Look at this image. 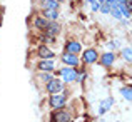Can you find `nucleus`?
I'll use <instances>...</instances> for the list:
<instances>
[{
	"label": "nucleus",
	"mask_w": 132,
	"mask_h": 122,
	"mask_svg": "<svg viewBox=\"0 0 132 122\" xmlns=\"http://www.w3.org/2000/svg\"><path fill=\"white\" fill-rule=\"evenodd\" d=\"M42 5H44V9H57L59 10L60 2H57V0H44Z\"/></svg>",
	"instance_id": "14"
},
{
	"label": "nucleus",
	"mask_w": 132,
	"mask_h": 122,
	"mask_svg": "<svg viewBox=\"0 0 132 122\" xmlns=\"http://www.w3.org/2000/svg\"><path fill=\"white\" fill-rule=\"evenodd\" d=\"M64 90V84H62L60 79H52V80L47 82V92L48 94H57Z\"/></svg>",
	"instance_id": "3"
},
{
	"label": "nucleus",
	"mask_w": 132,
	"mask_h": 122,
	"mask_svg": "<svg viewBox=\"0 0 132 122\" xmlns=\"http://www.w3.org/2000/svg\"><path fill=\"white\" fill-rule=\"evenodd\" d=\"M130 55H132V50H130V47H127V48H124L122 50V59L124 60H127V62H130Z\"/></svg>",
	"instance_id": "18"
},
{
	"label": "nucleus",
	"mask_w": 132,
	"mask_h": 122,
	"mask_svg": "<svg viewBox=\"0 0 132 122\" xmlns=\"http://www.w3.org/2000/svg\"><path fill=\"white\" fill-rule=\"evenodd\" d=\"M60 77H62L64 82H74V80H77V70L69 65V67H65V69L60 70Z\"/></svg>",
	"instance_id": "2"
},
{
	"label": "nucleus",
	"mask_w": 132,
	"mask_h": 122,
	"mask_svg": "<svg viewBox=\"0 0 132 122\" xmlns=\"http://www.w3.org/2000/svg\"><path fill=\"white\" fill-rule=\"evenodd\" d=\"M52 120H59V122H67V120H72V116L67 112H62V110H59V112H55L54 116H52Z\"/></svg>",
	"instance_id": "10"
},
{
	"label": "nucleus",
	"mask_w": 132,
	"mask_h": 122,
	"mask_svg": "<svg viewBox=\"0 0 132 122\" xmlns=\"http://www.w3.org/2000/svg\"><path fill=\"white\" fill-rule=\"evenodd\" d=\"M57 17H59V10L57 9H45V19L57 20Z\"/></svg>",
	"instance_id": "13"
},
{
	"label": "nucleus",
	"mask_w": 132,
	"mask_h": 122,
	"mask_svg": "<svg viewBox=\"0 0 132 122\" xmlns=\"http://www.w3.org/2000/svg\"><path fill=\"white\" fill-rule=\"evenodd\" d=\"M97 59H99V54L94 48H87L84 52V62L85 64H94V62H97Z\"/></svg>",
	"instance_id": "5"
},
{
	"label": "nucleus",
	"mask_w": 132,
	"mask_h": 122,
	"mask_svg": "<svg viewBox=\"0 0 132 122\" xmlns=\"http://www.w3.org/2000/svg\"><path fill=\"white\" fill-rule=\"evenodd\" d=\"M37 54H39L40 59H52L54 57V52H52L50 48H47V45H40L39 50H37Z\"/></svg>",
	"instance_id": "9"
},
{
	"label": "nucleus",
	"mask_w": 132,
	"mask_h": 122,
	"mask_svg": "<svg viewBox=\"0 0 132 122\" xmlns=\"http://www.w3.org/2000/svg\"><path fill=\"white\" fill-rule=\"evenodd\" d=\"M45 30H47L48 35H57V34L60 32V25H59L55 20H50V22H47V27H45Z\"/></svg>",
	"instance_id": "7"
},
{
	"label": "nucleus",
	"mask_w": 132,
	"mask_h": 122,
	"mask_svg": "<svg viewBox=\"0 0 132 122\" xmlns=\"http://www.w3.org/2000/svg\"><path fill=\"white\" fill-rule=\"evenodd\" d=\"M112 104H114V100H112V99H107V100H104V102L99 105V114H105L107 110H109L110 107H112Z\"/></svg>",
	"instance_id": "12"
},
{
	"label": "nucleus",
	"mask_w": 132,
	"mask_h": 122,
	"mask_svg": "<svg viewBox=\"0 0 132 122\" xmlns=\"http://www.w3.org/2000/svg\"><path fill=\"white\" fill-rule=\"evenodd\" d=\"M114 60H116V55H114L112 52H107V54H104L102 57H100V64L105 65V67H110V65L114 64Z\"/></svg>",
	"instance_id": "8"
},
{
	"label": "nucleus",
	"mask_w": 132,
	"mask_h": 122,
	"mask_svg": "<svg viewBox=\"0 0 132 122\" xmlns=\"http://www.w3.org/2000/svg\"><path fill=\"white\" fill-rule=\"evenodd\" d=\"M52 79H54V77H52L50 72H44V74H42V80L44 82H48V80H52Z\"/></svg>",
	"instance_id": "19"
},
{
	"label": "nucleus",
	"mask_w": 132,
	"mask_h": 122,
	"mask_svg": "<svg viewBox=\"0 0 132 122\" xmlns=\"http://www.w3.org/2000/svg\"><path fill=\"white\" fill-rule=\"evenodd\" d=\"M62 62L67 65H70V67H75V65L79 64V57L77 54H70V52H65L64 55H62Z\"/></svg>",
	"instance_id": "4"
},
{
	"label": "nucleus",
	"mask_w": 132,
	"mask_h": 122,
	"mask_svg": "<svg viewBox=\"0 0 132 122\" xmlns=\"http://www.w3.org/2000/svg\"><path fill=\"white\" fill-rule=\"evenodd\" d=\"M80 44H79V42H67V45H65V50H67V52H70V54H79V52H80Z\"/></svg>",
	"instance_id": "11"
},
{
	"label": "nucleus",
	"mask_w": 132,
	"mask_h": 122,
	"mask_svg": "<svg viewBox=\"0 0 132 122\" xmlns=\"http://www.w3.org/2000/svg\"><path fill=\"white\" fill-rule=\"evenodd\" d=\"M90 7H92L94 12H97V10H99V3H97V2H92V5H90Z\"/></svg>",
	"instance_id": "20"
},
{
	"label": "nucleus",
	"mask_w": 132,
	"mask_h": 122,
	"mask_svg": "<svg viewBox=\"0 0 132 122\" xmlns=\"http://www.w3.org/2000/svg\"><path fill=\"white\" fill-rule=\"evenodd\" d=\"M57 2H64V0H57Z\"/></svg>",
	"instance_id": "21"
},
{
	"label": "nucleus",
	"mask_w": 132,
	"mask_h": 122,
	"mask_svg": "<svg viewBox=\"0 0 132 122\" xmlns=\"http://www.w3.org/2000/svg\"><path fill=\"white\" fill-rule=\"evenodd\" d=\"M47 22H48V20L45 19V17H39V19H35V23H34V25H35L37 29H40V30H45Z\"/></svg>",
	"instance_id": "15"
},
{
	"label": "nucleus",
	"mask_w": 132,
	"mask_h": 122,
	"mask_svg": "<svg viewBox=\"0 0 132 122\" xmlns=\"http://www.w3.org/2000/svg\"><path fill=\"white\" fill-rule=\"evenodd\" d=\"M120 94L124 95V99H126V100H130L132 99V89H130V87H124V89L120 90Z\"/></svg>",
	"instance_id": "17"
},
{
	"label": "nucleus",
	"mask_w": 132,
	"mask_h": 122,
	"mask_svg": "<svg viewBox=\"0 0 132 122\" xmlns=\"http://www.w3.org/2000/svg\"><path fill=\"white\" fill-rule=\"evenodd\" d=\"M110 15H112L114 17V19H117V20H120V19H122V12H120V9H119V7H110Z\"/></svg>",
	"instance_id": "16"
},
{
	"label": "nucleus",
	"mask_w": 132,
	"mask_h": 122,
	"mask_svg": "<svg viewBox=\"0 0 132 122\" xmlns=\"http://www.w3.org/2000/svg\"><path fill=\"white\" fill-rule=\"evenodd\" d=\"M37 69L42 72H52L54 70V62H52V59H42L37 65Z\"/></svg>",
	"instance_id": "6"
},
{
	"label": "nucleus",
	"mask_w": 132,
	"mask_h": 122,
	"mask_svg": "<svg viewBox=\"0 0 132 122\" xmlns=\"http://www.w3.org/2000/svg\"><path fill=\"white\" fill-rule=\"evenodd\" d=\"M65 94L62 92H57V94H50V99H48V104H50L52 109H60V107H64L65 104Z\"/></svg>",
	"instance_id": "1"
}]
</instances>
